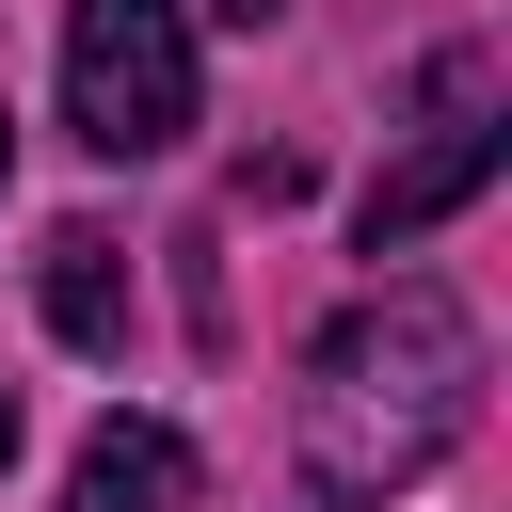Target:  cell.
<instances>
[{
	"label": "cell",
	"instance_id": "6da1fadb",
	"mask_svg": "<svg viewBox=\"0 0 512 512\" xmlns=\"http://www.w3.org/2000/svg\"><path fill=\"white\" fill-rule=\"evenodd\" d=\"M464 416H480V320L448 304V288H368V304H336L320 320V352H304V480L320 496H416L448 448H464Z\"/></svg>",
	"mask_w": 512,
	"mask_h": 512
},
{
	"label": "cell",
	"instance_id": "7a4b0ae2",
	"mask_svg": "<svg viewBox=\"0 0 512 512\" xmlns=\"http://www.w3.org/2000/svg\"><path fill=\"white\" fill-rule=\"evenodd\" d=\"M64 128L96 160H160L192 128V0H64Z\"/></svg>",
	"mask_w": 512,
	"mask_h": 512
},
{
	"label": "cell",
	"instance_id": "3957f363",
	"mask_svg": "<svg viewBox=\"0 0 512 512\" xmlns=\"http://www.w3.org/2000/svg\"><path fill=\"white\" fill-rule=\"evenodd\" d=\"M496 160H512V112H496V48H448V64H432V96H416V144L368 176L352 240H368V256H416L448 208H480V192H496Z\"/></svg>",
	"mask_w": 512,
	"mask_h": 512
},
{
	"label": "cell",
	"instance_id": "277c9868",
	"mask_svg": "<svg viewBox=\"0 0 512 512\" xmlns=\"http://www.w3.org/2000/svg\"><path fill=\"white\" fill-rule=\"evenodd\" d=\"M64 512H192V432L176 416H96Z\"/></svg>",
	"mask_w": 512,
	"mask_h": 512
},
{
	"label": "cell",
	"instance_id": "5b68a950",
	"mask_svg": "<svg viewBox=\"0 0 512 512\" xmlns=\"http://www.w3.org/2000/svg\"><path fill=\"white\" fill-rule=\"evenodd\" d=\"M48 336L64 352H128V240L112 224H48Z\"/></svg>",
	"mask_w": 512,
	"mask_h": 512
},
{
	"label": "cell",
	"instance_id": "8992f818",
	"mask_svg": "<svg viewBox=\"0 0 512 512\" xmlns=\"http://www.w3.org/2000/svg\"><path fill=\"white\" fill-rule=\"evenodd\" d=\"M192 16H224V32H272V16H288V0H192Z\"/></svg>",
	"mask_w": 512,
	"mask_h": 512
},
{
	"label": "cell",
	"instance_id": "52a82bcc",
	"mask_svg": "<svg viewBox=\"0 0 512 512\" xmlns=\"http://www.w3.org/2000/svg\"><path fill=\"white\" fill-rule=\"evenodd\" d=\"M0 464H16V384H0Z\"/></svg>",
	"mask_w": 512,
	"mask_h": 512
},
{
	"label": "cell",
	"instance_id": "ba28073f",
	"mask_svg": "<svg viewBox=\"0 0 512 512\" xmlns=\"http://www.w3.org/2000/svg\"><path fill=\"white\" fill-rule=\"evenodd\" d=\"M0 176H16V128H0Z\"/></svg>",
	"mask_w": 512,
	"mask_h": 512
}]
</instances>
